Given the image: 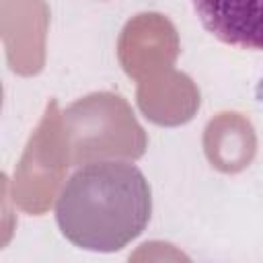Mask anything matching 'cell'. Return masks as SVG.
I'll return each mask as SVG.
<instances>
[{"instance_id":"6da1fadb","label":"cell","mask_w":263,"mask_h":263,"mask_svg":"<svg viewBox=\"0 0 263 263\" xmlns=\"http://www.w3.org/2000/svg\"><path fill=\"white\" fill-rule=\"evenodd\" d=\"M152 214V193L142 171L127 162L99 160L78 168L64 185L55 220L76 247L113 253L140 236Z\"/></svg>"},{"instance_id":"7a4b0ae2","label":"cell","mask_w":263,"mask_h":263,"mask_svg":"<svg viewBox=\"0 0 263 263\" xmlns=\"http://www.w3.org/2000/svg\"><path fill=\"white\" fill-rule=\"evenodd\" d=\"M70 166L105 158H140L148 148L144 127L127 101L113 92H92L74 101L64 113Z\"/></svg>"},{"instance_id":"3957f363","label":"cell","mask_w":263,"mask_h":263,"mask_svg":"<svg viewBox=\"0 0 263 263\" xmlns=\"http://www.w3.org/2000/svg\"><path fill=\"white\" fill-rule=\"evenodd\" d=\"M68 166L70 152L64 117L58 103L49 101L14 171L12 195L18 208L29 214H43L51 205Z\"/></svg>"},{"instance_id":"277c9868","label":"cell","mask_w":263,"mask_h":263,"mask_svg":"<svg viewBox=\"0 0 263 263\" xmlns=\"http://www.w3.org/2000/svg\"><path fill=\"white\" fill-rule=\"evenodd\" d=\"M177 55V29L158 12H142L127 21L117 41L119 64L136 80L173 68Z\"/></svg>"},{"instance_id":"5b68a950","label":"cell","mask_w":263,"mask_h":263,"mask_svg":"<svg viewBox=\"0 0 263 263\" xmlns=\"http://www.w3.org/2000/svg\"><path fill=\"white\" fill-rule=\"evenodd\" d=\"M47 6L43 0H4L2 31L8 62L18 74H37L45 60Z\"/></svg>"},{"instance_id":"8992f818","label":"cell","mask_w":263,"mask_h":263,"mask_svg":"<svg viewBox=\"0 0 263 263\" xmlns=\"http://www.w3.org/2000/svg\"><path fill=\"white\" fill-rule=\"evenodd\" d=\"M138 107L158 125L189 121L199 107V90L187 74L173 68L138 80Z\"/></svg>"},{"instance_id":"52a82bcc","label":"cell","mask_w":263,"mask_h":263,"mask_svg":"<svg viewBox=\"0 0 263 263\" xmlns=\"http://www.w3.org/2000/svg\"><path fill=\"white\" fill-rule=\"evenodd\" d=\"M201 25L240 49H263V0H191Z\"/></svg>"},{"instance_id":"ba28073f","label":"cell","mask_w":263,"mask_h":263,"mask_svg":"<svg viewBox=\"0 0 263 263\" xmlns=\"http://www.w3.org/2000/svg\"><path fill=\"white\" fill-rule=\"evenodd\" d=\"M203 150L214 168L222 173H238L255 158L257 136L245 115L224 111L210 119L203 132Z\"/></svg>"}]
</instances>
